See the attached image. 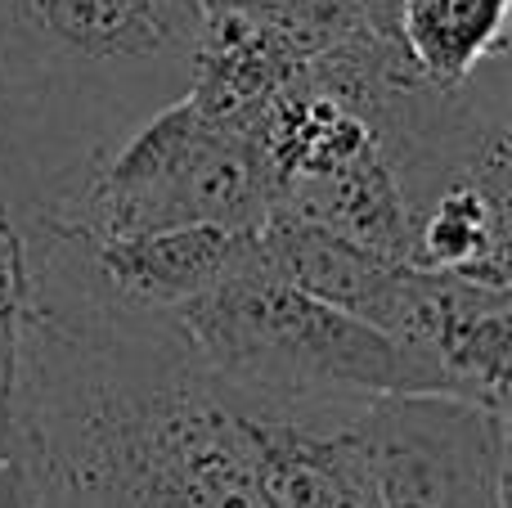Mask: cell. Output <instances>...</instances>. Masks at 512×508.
Masks as SVG:
<instances>
[{
    "mask_svg": "<svg viewBox=\"0 0 512 508\" xmlns=\"http://www.w3.org/2000/svg\"><path fill=\"white\" fill-rule=\"evenodd\" d=\"M207 0H0V158L68 216L104 158L194 90Z\"/></svg>",
    "mask_w": 512,
    "mask_h": 508,
    "instance_id": "obj_1",
    "label": "cell"
},
{
    "mask_svg": "<svg viewBox=\"0 0 512 508\" xmlns=\"http://www.w3.org/2000/svg\"><path fill=\"white\" fill-rule=\"evenodd\" d=\"M36 508H54V504H41V500H36Z\"/></svg>",
    "mask_w": 512,
    "mask_h": 508,
    "instance_id": "obj_8",
    "label": "cell"
},
{
    "mask_svg": "<svg viewBox=\"0 0 512 508\" xmlns=\"http://www.w3.org/2000/svg\"><path fill=\"white\" fill-rule=\"evenodd\" d=\"M270 207L274 180L252 131L203 113L185 95L108 153L63 221L95 239L180 225L256 230Z\"/></svg>",
    "mask_w": 512,
    "mask_h": 508,
    "instance_id": "obj_3",
    "label": "cell"
},
{
    "mask_svg": "<svg viewBox=\"0 0 512 508\" xmlns=\"http://www.w3.org/2000/svg\"><path fill=\"white\" fill-rule=\"evenodd\" d=\"M81 239L95 284L117 306L140 315H176L230 266H239L252 248V230H225V225H180V230L117 234V239H95L81 230Z\"/></svg>",
    "mask_w": 512,
    "mask_h": 508,
    "instance_id": "obj_5",
    "label": "cell"
},
{
    "mask_svg": "<svg viewBox=\"0 0 512 508\" xmlns=\"http://www.w3.org/2000/svg\"><path fill=\"white\" fill-rule=\"evenodd\" d=\"M373 508H508V414L450 392L373 396L351 414Z\"/></svg>",
    "mask_w": 512,
    "mask_h": 508,
    "instance_id": "obj_4",
    "label": "cell"
},
{
    "mask_svg": "<svg viewBox=\"0 0 512 508\" xmlns=\"http://www.w3.org/2000/svg\"><path fill=\"white\" fill-rule=\"evenodd\" d=\"M508 0H396V45L427 86H463L504 45Z\"/></svg>",
    "mask_w": 512,
    "mask_h": 508,
    "instance_id": "obj_6",
    "label": "cell"
},
{
    "mask_svg": "<svg viewBox=\"0 0 512 508\" xmlns=\"http://www.w3.org/2000/svg\"><path fill=\"white\" fill-rule=\"evenodd\" d=\"M0 508H36V486L18 459L0 464Z\"/></svg>",
    "mask_w": 512,
    "mask_h": 508,
    "instance_id": "obj_7",
    "label": "cell"
},
{
    "mask_svg": "<svg viewBox=\"0 0 512 508\" xmlns=\"http://www.w3.org/2000/svg\"><path fill=\"white\" fill-rule=\"evenodd\" d=\"M176 324L216 383L265 401L364 405L396 392H450L427 356L288 284L256 248L180 306Z\"/></svg>",
    "mask_w": 512,
    "mask_h": 508,
    "instance_id": "obj_2",
    "label": "cell"
}]
</instances>
